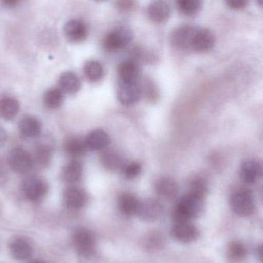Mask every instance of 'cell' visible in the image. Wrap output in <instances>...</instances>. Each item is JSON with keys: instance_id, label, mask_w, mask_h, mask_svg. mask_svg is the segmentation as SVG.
Instances as JSON below:
<instances>
[{"instance_id": "40", "label": "cell", "mask_w": 263, "mask_h": 263, "mask_svg": "<svg viewBox=\"0 0 263 263\" xmlns=\"http://www.w3.org/2000/svg\"><path fill=\"white\" fill-rule=\"evenodd\" d=\"M6 137V133L4 132L3 129L0 128V143H3V142H4Z\"/></svg>"}, {"instance_id": "33", "label": "cell", "mask_w": 263, "mask_h": 263, "mask_svg": "<svg viewBox=\"0 0 263 263\" xmlns=\"http://www.w3.org/2000/svg\"><path fill=\"white\" fill-rule=\"evenodd\" d=\"M123 174L127 179H134L137 178L142 171V166L139 162H131L125 165L123 168Z\"/></svg>"}, {"instance_id": "25", "label": "cell", "mask_w": 263, "mask_h": 263, "mask_svg": "<svg viewBox=\"0 0 263 263\" xmlns=\"http://www.w3.org/2000/svg\"><path fill=\"white\" fill-rule=\"evenodd\" d=\"M101 163L109 171H115L123 169L125 167L123 156L114 150H106L102 154Z\"/></svg>"}, {"instance_id": "37", "label": "cell", "mask_w": 263, "mask_h": 263, "mask_svg": "<svg viewBox=\"0 0 263 263\" xmlns=\"http://www.w3.org/2000/svg\"><path fill=\"white\" fill-rule=\"evenodd\" d=\"M9 179V174L4 165L0 162V187L6 185Z\"/></svg>"}, {"instance_id": "19", "label": "cell", "mask_w": 263, "mask_h": 263, "mask_svg": "<svg viewBox=\"0 0 263 263\" xmlns=\"http://www.w3.org/2000/svg\"><path fill=\"white\" fill-rule=\"evenodd\" d=\"M20 110V102L15 97L4 96L0 98V118L3 120H13L18 115Z\"/></svg>"}, {"instance_id": "24", "label": "cell", "mask_w": 263, "mask_h": 263, "mask_svg": "<svg viewBox=\"0 0 263 263\" xmlns=\"http://www.w3.org/2000/svg\"><path fill=\"white\" fill-rule=\"evenodd\" d=\"M63 149L67 155L72 157H81L87 151L86 141L77 137H69L63 143Z\"/></svg>"}, {"instance_id": "11", "label": "cell", "mask_w": 263, "mask_h": 263, "mask_svg": "<svg viewBox=\"0 0 263 263\" xmlns=\"http://www.w3.org/2000/svg\"><path fill=\"white\" fill-rule=\"evenodd\" d=\"M72 241L78 254L95 250V236L86 229L77 230L72 236Z\"/></svg>"}, {"instance_id": "22", "label": "cell", "mask_w": 263, "mask_h": 263, "mask_svg": "<svg viewBox=\"0 0 263 263\" xmlns=\"http://www.w3.org/2000/svg\"><path fill=\"white\" fill-rule=\"evenodd\" d=\"M147 13L153 21L162 23L170 18L171 10L170 6L165 2L156 1L148 6Z\"/></svg>"}, {"instance_id": "23", "label": "cell", "mask_w": 263, "mask_h": 263, "mask_svg": "<svg viewBox=\"0 0 263 263\" xmlns=\"http://www.w3.org/2000/svg\"><path fill=\"white\" fill-rule=\"evenodd\" d=\"M59 86L63 93L69 94H77L81 87V82L78 76L73 72L63 73L59 78Z\"/></svg>"}, {"instance_id": "6", "label": "cell", "mask_w": 263, "mask_h": 263, "mask_svg": "<svg viewBox=\"0 0 263 263\" xmlns=\"http://www.w3.org/2000/svg\"><path fill=\"white\" fill-rule=\"evenodd\" d=\"M198 28L189 25H183L175 29L170 35V42L178 49H191L193 37Z\"/></svg>"}, {"instance_id": "1", "label": "cell", "mask_w": 263, "mask_h": 263, "mask_svg": "<svg viewBox=\"0 0 263 263\" xmlns=\"http://www.w3.org/2000/svg\"><path fill=\"white\" fill-rule=\"evenodd\" d=\"M204 199L190 193L182 196L172 212V217L175 223L190 222L191 219L199 217L203 213Z\"/></svg>"}, {"instance_id": "16", "label": "cell", "mask_w": 263, "mask_h": 263, "mask_svg": "<svg viewBox=\"0 0 263 263\" xmlns=\"http://www.w3.org/2000/svg\"><path fill=\"white\" fill-rule=\"evenodd\" d=\"M41 121L32 115H26L20 120L18 130L25 139H33L39 137L42 132Z\"/></svg>"}, {"instance_id": "5", "label": "cell", "mask_w": 263, "mask_h": 263, "mask_svg": "<svg viewBox=\"0 0 263 263\" xmlns=\"http://www.w3.org/2000/svg\"><path fill=\"white\" fill-rule=\"evenodd\" d=\"M230 206L237 216L247 217L251 216L255 210L253 196L245 190L236 191L230 199Z\"/></svg>"}, {"instance_id": "2", "label": "cell", "mask_w": 263, "mask_h": 263, "mask_svg": "<svg viewBox=\"0 0 263 263\" xmlns=\"http://www.w3.org/2000/svg\"><path fill=\"white\" fill-rule=\"evenodd\" d=\"M7 160L9 168L16 174H27L34 167L32 154L21 147L11 150L8 154Z\"/></svg>"}, {"instance_id": "13", "label": "cell", "mask_w": 263, "mask_h": 263, "mask_svg": "<svg viewBox=\"0 0 263 263\" xmlns=\"http://www.w3.org/2000/svg\"><path fill=\"white\" fill-rule=\"evenodd\" d=\"M142 86L138 82L121 83L119 88V100L123 105H133L139 101L142 96Z\"/></svg>"}, {"instance_id": "31", "label": "cell", "mask_w": 263, "mask_h": 263, "mask_svg": "<svg viewBox=\"0 0 263 263\" xmlns=\"http://www.w3.org/2000/svg\"><path fill=\"white\" fill-rule=\"evenodd\" d=\"M227 254L231 260L241 261L247 256V249L241 242H233L228 247Z\"/></svg>"}, {"instance_id": "10", "label": "cell", "mask_w": 263, "mask_h": 263, "mask_svg": "<svg viewBox=\"0 0 263 263\" xmlns=\"http://www.w3.org/2000/svg\"><path fill=\"white\" fill-rule=\"evenodd\" d=\"M87 194L78 187H69L63 192V203L70 210L83 208L87 203Z\"/></svg>"}, {"instance_id": "30", "label": "cell", "mask_w": 263, "mask_h": 263, "mask_svg": "<svg viewBox=\"0 0 263 263\" xmlns=\"http://www.w3.org/2000/svg\"><path fill=\"white\" fill-rule=\"evenodd\" d=\"M176 5L179 12L188 16L197 13L202 8V2L199 0H179Z\"/></svg>"}, {"instance_id": "15", "label": "cell", "mask_w": 263, "mask_h": 263, "mask_svg": "<svg viewBox=\"0 0 263 263\" xmlns=\"http://www.w3.org/2000/svg\"><path fill=\"white\" fill-rule=\"evenodd\" d=\"M64 34L69 42L80 43L87 37L88 27L84 22L74 19L65 24Z\"/></svg>"}, {"instance_id": "28", "label": "cell", "mask_w": 263, "mask_h": 263, "mask_svg": "<svg viewBox=\"0 0 263 263\" xmlns=\"http://www.w3.org/2000/svg\"><path fill=\"white\" fill-rule=\"evenodd\" d=\"M64 100L63 92L60 88H51L45 93L43 103L46 108L51 110L58 109Z\"/></svg>"}, {"instance_id": "34", "label": "cell", "mask_w": 263, "mask_h": 263, "mask_svg": "<svg viewBox=\"0 0 263 263\" xmlns=\"http://www.w3.org/2000/svg\"><path fill=\"white\" fill-rule=\"evenodd\" d=\"M79 263H100V257L95 250L78 254Z\"/></svg>"}, {"instance_id": "43", "label": "cell", "mask_w": 263, "mask_h": 263, "mask_svg": "<svg viewBox=\"0 0 263 263\" xmlns=\"http://www.w3.org/2000/svg\"><path fill=\"white\" fill-rule=\"evenodd\" d=\"M261 200H262L263 203V188L262 191H261Z\"/></svg>"}, {"instance_id": "21", "label": "cell", "mask_w": 263, "mask_h": 263, "mask_svg": "<svg viewBox=\"0 0 263 263\" xmlns=\"http://www.w3.org/2000/svg\"><path fill=\"white\" fill-rule=\"evenodd\" d=\"M156 191L163 199H173L179 193V185L174 179L164 177L159 179L156 182Z\"/></svg>"}, {"instance_id": "27", "label": "cell", "mask_w": 263, "mask_h": 263, "mask_svg": "<svg viewBox=\"0 0 263 263\" xmlns=\"http://www.w3.org/2000/svg\"><path fill=\"white\" fill-rule=\"evenodd\" d=\"M139 201L132 194L122 195L118 200V206L120 212L126 216H132L137 213Z\"/></svg>"}, {"instance_id": "14", "label": "cell", "mask_w": 263, "mask_h": 263, "mask_svg": "<svg viewBox=\"0 0 263 263\" xmlns=\"http://www.w3.org/2000/svg\"><path fill=\"white\" fill-rule=\"evenodd\" d=\"M216 43L214 34L207 29H197L193 42L191 49L198 52H208L213 49Z\"/></svg>"}, {"instance_id": "41", "label": "cell", "mask_w": 263, "mask_h": 263, "mask_svg": "<svg viewBox=\"0 0 263 263\" xmlns=\"http://www.w3.org/2000/svg\"><path fill=\"white\" fill-rule=\"evenodd\" d=\"M257 4L259 5L260 7L263 8V0H260V1L257 2Z\"/></svg>"}, {"instance_id": "26", "label": "cell", "mask_w": 263, "mask_h": 263, "mask_svg": "<svg viewBox=\"0 0 263 263\" xmlns=\"http://www.w3.org/2000/svg\"><path fill=\"white\" fill-rule=\"evenodd\" d=\"M139 74V66L136 62L126 60L119 65L118 74L121 83L137 81Z\"/></svg>"}, {"instance_id": "9", "label": "cell", "mask_w": 263, "mask_h": 263, "mask_svg": "<svg viewBox=\"0 0 263 263\" xmlns=\"http://www.w3.org/2000/svg\"><path fill=\"white\" fill-rule=\"evenodd\" d=\"M163 208L159 201L154 199H147L139 202L137 215L139 219L145 222H154L160 218Z\"/></svg>"}, {"instance_id": "4", "label": "cell", "mask_w": 263, "mask_h": 263, "mask_svg": "<svg viewBox=\"0 0 263 263\" xmlns=\"http://www.w3.org/2000/svg\"><path fill=\"white\" fill-rule=\"evenodd\" d=\"M133 32L128 28L121 27L106 34L103 40V47L106 52H114L126 47L133 40Z\"/></svg>"}, {"instance_id": "20", "label": "cell", "mask_w": 263, "mask_h": 263, "mask_svg": "<svg viewBox=\"0 0 263 263\" xmlns=\"http://www.w3.org/2000/svg\"><path fill=\"white\" fill-rule=\"evenodd\" d=\"M83 176V166L78 161L72 160L68 162L61 172L62 180L69 185L80 182Z\"/></svg>"}, {"instance_id": "29", "label": "cell", "mask_w": 263, "mask_h": 263, "mask_svg": "<svg viewBox=\"0 0 263 263\" xmlns=\"http://www.w3.org/2000/svg\"><path fill=\"white\" fill-rule=\"evenodd\" d=\"M85 76L91 82H97L103 78L104 69L103 65L97 60L86 62L83 68Z\"/></svg>"}, {"instance_id": "38", "label": "cell", "mask_w": 263, "mask_h": 263, "mask_svg": "<svg viewBox=\"0 0 263 263\" xmlns=\"http://www.w3.org/2000/svg\"><path fill=\"white\" fill-rule=\"evenodd\" d=\"M20 3L21 2L20 0H3V1L1 2V4L4 7L8 8V9H12V8H15L18 6Z\"/></svg>"}, {"instance_id": "12", "label": "cell", "mask_w": 263, "mask_h": 263, "mask_svg": "<svg viewBox=\"0 0 263 263\" xmlns=\"http://www.w3.org/2000/svg\"><path fill=\"white\" fill-rule=\"evenodd\" d=\"M11 255L16 260H26L32 254V247L28 239L22 236L12 237L9 242Z\"/></svg>"}, {"instance_id": "39", "label": "cell", "mask_w": 263, "mask_h": 263, "mask_svg": "<svg viewBox=\"0 0 263 263\" xmlns=\"http://www.w3.org/2000/svg\"><path fill=\"white\" fill-rule=\"evenodd\" d=\"M258 257L260 262L263 263V245L260 246L258 249Z\"/></svg>"}, {"instance_id": "3", "label": "cell", "mask_w": 263, "mask_h": 263, "mask_svg": "<svg viewBox=\"0 0 263 263\" xmlns=\"http://www.w3.org/2000/svg\"><path fill=\"white\" fill-rule=\"evenodd\" d=\"M22 191L28 200L37 202L43 200L48 191L47 182L38 176H28L22 182Z\"/></svg>"}, {"instance_id": "17", "label": "cell", "mask_w": 263, "mask_h": 263, "mask_svg": "<svg viewBox=\"0 0 263 263\" xmlns=\"http://www.w3.org/2000/svg\"><path fill=\"white\" fill-rule=\"evenodd\" d=\"M53 149L52 145L46 142H40L35 145L32 154L34 165L41 168H46L52 162Z\"/></svg>"}, {"instance_id": "8", "label": "cell", "mask_w": 263, "mask_h": 263, "mask_svg": "<svg viewBox=\"0 0 263 263\" xmlns=\"http://www.w3.org/2000/svg\"><path fill=\"white\" fill-rule=\"evenodd\" d=\"M171 232L172 236L176 240L185 244L194 242L199 235L197 227L191 222H176Z\"/></svg>"}, {"instance_id": "18", "label": "cell", "mask_w": 263, "mask_h": 263, "mask_svg": "<svg viewBox=\"0 0 263 263\" xmlns=\"http://www.w3.org/2000/svg\"><path fill=\"white\" fill-rule=\"evenodd\" d=\"M85 141L88 149L91 151H102L107 148L110 144L109 134L102 129H96L91 131Z\"/></svg>"}, {"instance_id": "32", "label": "cell", "mask_w": 263, "mask_h": 263, "mask_svg": "<svg viewBox=\"0 0 263 263\" xmlns=\"http://www.w3.org/2000/svg\"><path fill=\"white\" fill-rule=\"evenodd\" d=\"M208 187L205 179L202 178L197 177L191 181L190 185V194L194 195L198 197L205 199V195L207 193Z\"/></svg>"}, {"instance_id": "7", "label": "cell", "mask_w": 263, "mask_h": 263, "mask_svg": "<svg viewBox=\"0 0 263 263\" xmlns=\"http://www.w3.org/2000/svg\"><path fill=\"white\" fill-rule=\"evenodd\" d=\"M239 174L246 183H255L263 178V164L256 159H247L241 164Z\"/></svg>"}, {"instance_id": "42", "label": "cell", "mask_w": 263, "mask_h": 263, "mask_svg": "<svg viewBox=\"0 0 263 263\" xmlns=\"http://www.w3.org/2000/svg\"><path fill=\"white\" fill-rule=\"evenodd\" d=\"M31 263H46V262H43V261H42V260H35V261H33V262H32Z\"/></svg>"}, {"instance_id": "35", "label": "cell", "mask_w": 263, "mask_h": 263, "mask_svg": "<svg viewBox=\"0 0 263 263\" xmlns=\"http://www.w3.org/2000/svg\"><path fill=\"white\" fill-rule=\"evenodd\" d=\"M227 5L229 7L235 10H241L245 9L248 5V2L245 0H228Z\"/></svg>"}, {"instance_id": "36", "label": "cell", "mask_w": 263, "mask_h": 263, "mask_svg": "<svg viewBox=\"0 0 263 263\" xmlns=\"http://www.w3.org/2000/svg\"><path fill=\"white\" fill-rule=\"evenodd\" d=\"M117 6L119 9L124 12L133 10L135 7V2L133 1H120L117 2Z\"/></svg>"}]
</instances>
